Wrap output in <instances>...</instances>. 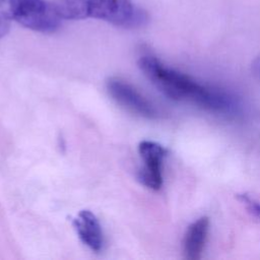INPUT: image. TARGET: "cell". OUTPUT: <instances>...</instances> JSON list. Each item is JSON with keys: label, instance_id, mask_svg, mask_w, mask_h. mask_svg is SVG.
<instances>
[{"label": "cell", "instance_id": "6", "mask_svg": "<svg viewBox=\"0 0 260 260\" xmlns=\"http://www.w3.org/2000/svg\"><path fill=\"white\" fill-rule=\"evenodd\" d=\"M72 223L81 242L91 251L100 252L103 249L104 234L102 225L91 211L81 210Z\"/></svg>", "mask_w": 260, "mask_h": 260}, {"label": "cell", "instance_id": "2", "mask_svg": "<svg viewBox=\"0 0 260 260\" xmlns=\"http://www.w3.org/2000/svg\"><path fill=\"white\" fill-rule=\"evenodd\" d=\"M63 19L94 18L122 28H137L148 21L147 13L132 0H57Z\"/></svg>", "mask_w": 260, "mask_h": 260}, {"label": "cell", "instance_id": "1", "mask_svg": "<svg viewBox=\"0 0 260 260\" xmlns=\"http://www.w3.org/2000/svg\"><path fill=\"white\" fill-rule=\"evenodd\" d=\"M138 66L151 83L169 99L190 102L220 115H236L242 109L240 100L233 93L201 83L188 74L167 66L154 56H142Z\"/></svg>", "mask_w": 260, "mask_h": 260}, {"label": "cell", "instance_id": "4", "mask_svg": "<svg viewBox=\"0 0 260 260\" xmlns=\"http://www.w3.org/2000/svg\"><path fill=\"white\" fill-rule=\"evenodd\" d=\"M107 89L117 104L132 114L146 119H155L159 116L154 105L127 81L118 77H111L107 81Z\"/></svg>", "mask_w": 260, "mask_h": 260}, {"label": "cell", "instance_id": "5", "mask_svg": "<svg viewBox=\"0 0 260 260\" xmlns=\"http://www.w3.org/2000/svg\"><path fill=\"white\" fill-rule=\"evenodd\" d=\"M142 167L138 172L139 182L148 189L159 190L162 186V162L167 149L157 142L143 140L138 145Z\"/></svg>", "mask_w": 260, "mask_h": 260}, {"label": "cell", "instance_id": "8", "mask_svg": "<svg viewBox=\"0 0 260 260\" xmlns=\"http://www.w3.org/2000/svg\"><path fill=\"white\" fill-rule=\"evenodd\" d=\"M239 199L244 203L246 208L255 216L260 218V203L256 201L253 197H250L248 194L239 195Z\"/></svg>", "mask_w": 260, "mask_h": 260}, {"label": "cell", "instance_id": "3", "mask_svg": "<svg viewBox=\"0 0 260 260\" xmlns=\"http://www.w3.org/2000/svg\"><path fill=\"white\" fill-rule=\"evenodd\" d=\"M0 10L20 25L42 34L56 31L63 20L56 4L47 0H0Z\"/></svg>", "mask_w": 260, "mask_h": 260}, {"label": "cell", "instance_id": "10", "mask_svg": "<svg viewBox=\"0 0 260 260\" xmlns=\"http://www.w3.org/2000/svg\"><path fill=\"white\" fill-rule=\"evenodd\" d=\"M252 70L260 78V56L254 60L252 64Z\"/></svg>", "mask_w": 260, "mask_h": 260}, {"label": "cell", "instance_id": "9", "mask_svg": "<svg viewBox=\"0 0 260 260\" xmlns=\"http://www.w3.org/2000/svg\"><path fill=\"white\" fill-rule=\"evenodd\" d=\"M10 18L0 10V39L5 37L10 30Z\"/></svg>", "mask_w": 260, "mask_h": 260}, {"label": "cell", "instance_id": "7", "mask_svg": "<svg viewBox=\"0 0 260 260\" xmlns=\"http://www.w3.org/2000/svg\"><path fill=\"white\" fill-rule=\"evenodd\" d=\"M208 228L209 219L206 216L196 219L188 226L183 239V253L186 259L198 260L201 258L207 239Z\"/></svg>", "mask_w": 260, "mask_h": 260}]
</instances>
